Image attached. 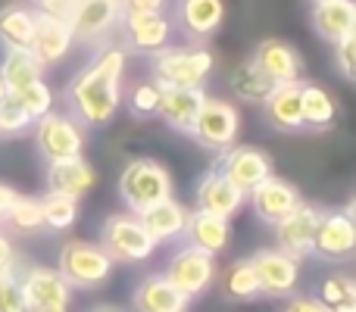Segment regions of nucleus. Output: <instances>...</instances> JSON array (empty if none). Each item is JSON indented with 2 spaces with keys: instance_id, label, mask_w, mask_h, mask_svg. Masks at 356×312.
Wrapping results in <instances>:
<instances>
[{
  "instance_id": "obj_1",
  "label": "nucleus",
  "mask_w": 356,
  "mask_h": 312,
  "mask_svg": "<svg viewBox=\"0 0 356 312\" xmlns=\"http://www.w3.org/2000/svg\"><path fill=\"white\" fill-rule=\"evenodd\" d=\"M129 54L116 41L91 50L88 63L69 79L63 100L81 129H106L122 106V75Z\"/></svg>"
},
{
  "instance_id": "obj_2",
  "label": "nucleus",
  "mask_w": 356,
  "mask_h": 312,
  "mask_svg": "<svg viewBox=\"0 0 356 312\" xmlns=\"http://www.w3.org/2000/svg\"><path fill=\"white\" fill-rule=\"evenodd\" d=\"M119 197H122L129 213H144L147 206L160 200L175 197L172 172L154 156H135L125 163L122 175H119Z\"/></svg>"
},
{
  "instance_id": "obj_3",
  "label": "nucleus",
  "mask_w": 356,
  "mask_h": 312,
  "mask_svg": "<svg viewBox=\"0 0 356 312\" xmlns=\"http://www.w3.org/2000/svg\"><path fill=\"white\" fill-rule=\"evenodd\" d=\"M216 66L209 47H191V44H169L166 50L150 56V81L160 88H203Z\"/></svg>"
},
{
  "instance_id": "obj_4",
  "label": "nucleus",
  "mask_w": 356,
  "mask_h": 312,
  "mask_svg": "<svg viewBox=\"0 0 356 312\" xmlns=\"http://www.w3.org/2000/svg\"><path fill=\"white\" fill-rule=\"evenodd\" d=\"M56 272L72 290H97L113 278V259L97 240L72 238L56 253Z\"/></svg>"
},
{
  "instance_id": "obj_5",
  "label": "nucleus",
  "mask_w": 356,
  "mask_h": 312,
  "mask_svg": "<svg viewBox=\"0 0 356 312\" xmlns=\"http://www.w3.org/2000/svg\"><path fill=\"white\" fill-rule=\"evenodd\" d=\"M100 247L104 253L113 259V265H138L147 263L150 256L156 253V240L147 234V228L141 225L135 213H113L104 219L100 225Z\"/></svg>"
},
{
  "instance_id": "obj_6",
  "label": "nucleus",
  "mask_w": 356,
  "mask_h": 312,
  "mask_svg": "<svg viewBox=\"0 0 356 312\" xmlns=\"http://www.w3.org/2000/svg\"><path fill=\"white\" fill-rule=\"evenodd\" d=\"M31 138H35V150L44 159V165L85 156V129L69 113L50 110L47 116H41L35 122Z\"/></svg>"
},
{
  "instance_id": "obj_7",
  "label": "nucleus",
  "mask_w": 356,
  "mask_h": 312,
  "mask_svg": "<svg viewBox=\"0 0 356 312\" xmlns=\"http://www.w3.org/2000/svg\"><path fill=\"white\" fill-rule=\"evenodd\" d=\"M313 256L322 263H350L356 256V200L344 209H322L313 238Z\"/></svg>"
},
{
  "instance_id": "obj_8",
  "label": "nucleus",
  "mask_w": 356,
  "mask_h": 312,
  "mask_svg": "<svg viewBox=\"0 0 356 312\" xmlns=\"http://www.w3.org/2000/svg\"><path fill=\"white\" fill-rule=\"evenodd\" d=\"M216 275H219L216 256H209V253L197 250V247H191V244H178L175 253L166 259V265H163V278H166L188 303L207 294V290L213 288Z\"/></svg>"
},
{
  "instance_id": "obj_9",
  "label": "nucleus",
  "mask_w": 356,
  "mask_h": 312,
  "mask_svg": "<svg viewBox=\"0 0 356 312\" xmlns=\"http://www.w3.org/2000/svg\"><path fill=\"white\" fill-rule=\"evenodd\" d=\"M119 22H122V3L119 0H75L69 31L72 41L88 50L116 41Z\"/></svg>"
},
{
  "instance_id": "obj_10",
  "label": "nucleus",
  "mask_w": 356,
  "mask_h": 312,
  "mask_svg": "<svg viewBox=\"0 0 356 312\" xmlns=\"http://www.w3.org/2000/svg\"><path fill=\"white\" fill-rule=\"evenodd\" d=\"M175 38L172 19L169 13H131L122 16L116 31V44L125 54H141V56H154L160 50H166Z\"/></svg>"
},
{
  "instance_id": "obj_11",
  "label": "nucleus",
  "mask_w": 356,
  "mask_h": 312,
  "mask_svg": "<svg viewBox=\"0 0 356 312\" xmlns=\"http://www.w3.org/2000/svg\"><path fill=\"white\" fill-rule=\"evenodd\" d=\"M238 131H241V113L234 104L228 100H219V97H207L197 113V122H194V138L203 150L219 156L222 150L234 147L238 144Z\"/></svg>"
},
{
  "instance_id": "obj_12",
  "label": "nucleus",
  "mask_w": 356,
  "mask_h": 312,
  "mask_svg": "<svg viewBox=\"0 0 356 312\" xmlns=\"http://www.w3.org/2000/svg\"><path fill=\"white\" fill-rule=\"evenodd\" d=\"M169 19L191 47H207L225 22V0H172Z\"/></svg>"
},
{
  "instance_id": "obj_13",
  "label": "nucleus",
  "mask_w": 356,
  "mask_h": 312,
  "mask_svg": "<svg viewBox=\"0 0 356 312\" xmlns=\"http://www.w3.org/2000/svg\"><path fill=\"white\" fill-rule=\"evenodd\" d=\"M213 169L222 172V175H225L238 190H244V194L257 190L259 184L269 181V178L275 175L272 156L266 154L263 147H257V144H234V147L222 150Z\"/></svg>"
},
{
  "instance_id": "obj_14",
  "label": "nucleus",
  "mask_w": 356,
  "mask_h": 312,
  "mask_svg": "<svg viewBox=\"0 0 356 312\" xmlns=\"http://www.w3.org/2000/svg\"><path fill=\"white\" fill-rule=\"evenodd\" d=\"M19 288H22L29 312H69L75 297V290L50 265H29L19 275Z\"/></svg>"
},
{
  "instance_id": "obj_15",
  "label": "nucleus",
  "mask_w": 356,
  "mask_h": 312,
  "mask_svg": "<svg viewBox=\"0 0 356 312\" xmlns=\"http://www.w3.org/2000/svg\"><path fill=\"white\" fill-rule=\"evenodd\" d=\"M253 275L259 281V297L266 300H291L300 284V263L282 250H257L250 256Z\"/></svg>"
},
{
  "instance_id": "obj_16",
  "label": "nucleus",
  "mask_w": 356,
  "mask_h": 312,
  "mask_svg": "<svg viewBox=\"0 0 356 312\" xmlns=\"http://www.w3.org/2000/svg\"><path fill=\"white\" fill-rule=\"evenodd\" d=\"M250 60L263 69V75L272 85H300L307 81V63H303L300 50L294 47L284 38H263V41L253 47Z\"/></svg>"
},
{
  "instance_id": "obj_17",
  "label": "nucleus",
  "mask_w": 356,
  "mask_h": 312,
  "mask_svg": "<svg viewBox=\"0 0 356 312\" xmlns=\"http://www.w3.org/2000/svg\"><path fill=\"white\" fill-rule=\"evenodd\" d=\"M322 206H313V203L303 200L300 206L294 209L291 215H284L275 228V250L288 253L291 259L303 263L307 256H313V238H316V225H319Z\"/></svg>"
},
{
  "instance_id": "obj_18",
  "label": "nucleus",
  "mask_w": 356,
  "mask_h": 312,
  "mask_svg": "<svg viewBox=\"0 0 356 312\" xmlns=\"http://www.w3.org/2000/svg\"><path fill=\"white\" fill-rule=\"evenodd\" d=\"M194 203H197V209H200V213L219 215V219L232 222V215H238L241 209H244L247 194L234 188V184L228 181L225 175H222V172L209 169V172H203V175L197 178V184H194Z\"/></svg>"
},
{
  "instance_id": "obj_19",
  "label": "nucleus",
  "mask_w": 356,
  "mask_h": 312,
  "mask_svg": "<svg viewBox=\"0 0 356 312\" xmlns=\"http://www.w3.org/2000/svg\"><path fill=\"white\" fill-rule=\"evenodd\" d=\"M247 200H250V206H253V215H257L263 225H278L284 215H291L297 206H300L303 194L291 181L272 175L269 181H263L257 190H250Z\"/></svg>"
},
{
  "instance_id": "obj_20",
  "label": "nucleus",
  "mask_w": 356,
  "mask_h": 312,
  "mask_svg": "<svg viewBox=\"0 0 356 312\" xmlns=\"http://www.w3.org/2000/svg\"><path fill=\"white\" fill-rule=\"evenodd\" d=\"M203 100H207V91H203V88H160L156 116H160L172 131L191 138Z\"/></svg>"
},
{
  "instance_id": "obj_21",
  "label": "nucleus",
  "mask_w": 356,
  "mask_h": 312,
  "mask_svg": "<svg viewBox=\"0 0 356 312\" xmlns=\"http://www.w3.org/2000/svg\"><path fill=\"white\" fill-rule=\"evenodd\" d=\"M259 106H263V119L272 131L278 135H300L303 131L300 85H275Z\"/></svg>"
},
{
  "instance_id": "obj_22",
  "label": "nucleus",
  "mask_w": 356,
  "mask_h": 312,
  "mask_svg": "<svg viewBox=\"0 0 356 312\" xmlns=\"http://www.w3.org/2000/svg\"><path fill=\"white\" fill-rule=\"evenodd\" d=\"M309 25L328 44L356 35V3L353 0H325L309 6Z\"/></svg>"
},
{
  "instance_id": "obj_23",
  "label": "nucleus",
  "mask_w": 356,
  "mask_h": 312,
  "mask_svg": "<svg viewBox=\"0 0 356 312\" xmlns=\"http://www.w3.org/2000/svg\"><path fill=\"white\" fill-rule=\"evenodd\" d=\"M181 240L191 247H197V250L209 253V256H219V253H225L228 244H232V222L194 209V213L188 215V225H184Z\"/></svg>"
},
{
  "instance_id": "obj_24",
  "label": "nucleus",
  "mask_w": 356,
  "mask_h": 312,
  "mask_svg": "<svg viewBox=\"0 0 356 312\" xmlns=\"http://www.w3.org/2000/svg\"><path fill=\"white\" fill-rule=\"evenodd\" d=\"M188 215H191V209L184 206V203H178L175 197H169V200H160V203H154V206H147L144 213H138V219H141V225L147 228V234L156 240V247H160V244L181 240Z\"/></svg>"
},
{
  "instance_id": "obj_25",
  "label": "nucleus",
  "mask_w": 356,
  "mask_h": 312,
  "mask_svg": "<svg viewBox=\"0 0 356 312\" xmlns=\"http://www.w3.org/2000/svg\"><path fill=\"white\" fill-rule=\"evenodd\" d=\"M44 181H47L50 194H63V197H72V200H81V197L97 184V172H94V165L88 163L85 156H79V159H66V163L47 165Z\"/></svg>"
},
{
  "instance_id": "obj_26",
  "label": "nucleus",
  "mask_w": 356,
  "mask_h": 312,
  "mask_svg": "<svg viewBox=\"0 0 356 312\" xmlns=\"http://www.w3.org/2000/svg\"><path fill=\"white\" fill-rule=\"evenodd\" d=\"M131 306L135 312H184L188 300L163 278V272H150L131 290Z\"/></svg>"
},
{
  "instance_id": "obj_27",
  "label": "nucleus",
  "mask_w": 356,
  "mask_h": 312,
  "mask_svg": "<svg viewBox=\"0 0 356 312\" xmlns=\"http://www.w3.org/2000/svg\"><path fill=\"white\" fill-rule=\"evenodd\" d=\"M38 16V13H35ZM75 47L72 31L66 22H56V19L38 16L35 19V38H31V54L41 60L44 69L56 66V63L66 60V54Z\"/></svg>"
},
{
  "instance_id": "obj_28",
  "label": "nucleus",
  "mask_w": 356,
  "mask_h": 312,
  "mask_svg": "<svg viewBox=\"0 0 356 312\" xmlns=\"http://www.w3.org/2000/svg\"><path fill=\"white\" fill-rule=\"evenodd\" d=\"M303 131H328L338 122V100L316 81H300Z\"/></svg>"
},
{
  "instance_id": "obj_29",
  "label": "nucleus",
  "mask_w": 356,
  "mask_h": 312,
  "mask_svg": "<svg viewBox=\"0 0 356 312\" xmlns=\"http://www.w3.org/2000/svg\"><path fill=\"white\" fill-rule=\"evenodd\" d=\"M35 19L38 16L29 3L0 6V47L3 50H31Z\"/></svg>"
},
{
  "instance_id": "obj_30",
  "label": "nucleus",
  "mask_w": 356,
  "mask_h": 312,
  "mask_svg": "<svg viewBox=\"0 0 356 312\" xmlns=\"http://www.w3.org/2000/svg\"><path fill=\"white\" fill-rule=\"evenodd\" d=\"M228 88H232V97H234V100L259 106L266 97H269V91H272L275 85H272V81L263 75V69H259L257 63L247 56V60H241L238 66L228 72Z\"/></svg>"
},
{
  "instance_id": "obj_31",
  "label": "nucleus",
  "mask_w": 356,
  "mask_h": 312,
  "mask_svg": "<svg viewBox=\"0 0 356 312\" xmlns=\"http://www.w3.org/2000/svg\"><path fill=\"white\" fill-rule=\"evenodd\" d=\"M47 69L41 66L31 50H3V60H0V79L6 85V94L19 91V88L31 85V81H41Z\"/></svg>"
},
{
  "instance_id": "obj_32",
  "label": "nucleus",
  "mask_w": 356,
  "mask_h": 312,
  "mask_svg": "<svg viewBox=\"0 0 356 312\" xmlns=\"http://www.w3.org/2000/svg\"><path fill=\"white\" fill-rule=\"evenodd\" d=\"M0 231L16 234V238H31V234L44 231V215H41V200L31 194H19L13 200L10 213L0 219Z\"/></svg>"
},
{
  "instance_id": "obj_33",
  "label": "nucleus",
  "mask_w": 356,
  "mask_h": 312,
  "mask_svg": "<svg viewBox=\"0 0 356 312\" xmlns=\"http://www.w3.org/2000/svg\"><path fill=\"white\" fill-rule=\"evenodd\" d=\"M222 284V294L234 303H253L259 300V281L253 275L250 259H234L232 265L222 269V275H216Z\"/></svg>"
},
{
  "instance_id": "obj_34",
  "label": "nucleus",
  "mask_w": 356,
  "mask_h": 312,
  "mask_svg": "<svg viewBox=\"0 0 356 312\" xmlns=\"http://www.w3.org/2000/svg\"><path fill=\"white\" fill-rule=\"evenodd\" d=\"M313 297L328 312H356V278L344 275V272H332L319 281Z\"/></svg>"
},
{
  "instance_id": "obj_35",
  "label": "nucleus",
  "mask_w": 356,
  "mask_h": 312,
  "mask_svg": "<svg viewBox=\"0 0 356 312\" xmlns=\"http://www.w3.org/2000/svg\"><path fill=\"white\" fill-rule=\"evenodd\" d=\"M38 200H41V215L47 231H69L79 222V200H72V197L44 190Z\"/></svg>"
},
{
  "instance_id": "obj_36",
  "label": "nucleus",
  "mask_w": 356,
  "mask_h": 312,
  "mask_svg": "<svg viewBox=\"0 0 356 312\" xmlns=\"http://www.w3.org/2000/svg\"><path fill=\"white\" fill-rule=\"evenodd\" d=\"M10 97L16 100L19 106H22L25 113H29L31 119H41V116H47L50 110H54V104H56V97H54V88L47 85V81H31V85H25V88H19V91H10Z\"/></svg>"
},
{
  "instance_id": "obj_37",
  "label": "nucleus",
  "mask_w": 356,
  "mask_h": 312,
  "mask_svg": "<svg viewBox=\"0 0 356 312\" xmlns=\"http://www.w3.org/2000/svg\"><path fill=\"white\" fill-rule=\"evenodd\" d=\"M31 129H35V119L6 94V97L0 100V141H13V138L31 135Z\"/></svg>"
},
{
  "instance_id": "obj_38",
  "label": "nucleus",
  "mask_w": 356,
  "mask_h": 312,
  "mask_svg": "<svg viewBox=\"0 0 356 312\" xmlns=\"http://www.w3.org/2000/svg\"><path fill=\"white\" fill-rule=\"evenodd\" d=\"M129 113L135 119H150L156 116V106H160V85L156 81H138L135 88L129 91Z\"/></svg>"
},
{
  "instance_id": "obj_39",
  "label": "nucleus",
  "mask_w": 356,
  "mask_h": 312,
  "mask_svg": "<svg viewBox=\"0 0 356 312\" xmlns=\"http://www.w3.org/2000/svg\"><path fill=\"white\" fill-rule=\"evenodd\" d=\"M0 312H29L22 288H19V272L16 269L0 272Z\"/></svg>"
},
{
  "instance_id": "obj_40",
  "label": "nucleus",
  "mask_w": 356,
  "mask_h": 312,
  "mask_svg": "<svg viewBox=\"0 0 356 312\" xmlns=\"http://www.w3.org/2000/svg\"><path fill=\"white\" fill-rule=\"evenodd\" d=\"M332 63L344 81L356 79V35L341 38L338 44H332Z\"/></svg>"
},
{
  "instance_id": "obj_41",
  "label": "nucleus",
  "mask_w": 356,
  "mask_h": 312,
  "mask_svg": "<svg viewBox=\"0 0 356 312\" xmlns=\"http://www.w3.org/2000/svg\"><path fill=\"white\" fill-rule=\"evenodd\" d=\"M31 10L38 16H47V19H56V22H66L72 19V10H75V0H31Z\"/></svg>"
},
{
  "instance_id": "obj_42",
  "label": "nucleus",
  "mask_w": 356,
  "mask_h": 312,
  "mask_svg": "<svg viewBox=\"0 0 356 312\" xmlns=\"http://www.w3.org/2000/svg\"><path fill=\"white\" fill-rule=\"evenodd\" d=\"M172 0H122V16L131 13H166V6Z\"/></svg>"
},
{
  "instance_id": "obj_43",
  "label": "nucleus",
  "mask_w": 356,
  "mask_h": 312,
  "mask_svg": "<svg viewBox=\"0 0 356 312\" xmlns=\"http://www.w3.org/2000/svg\"><path fill=\"white\" fill-rule=\"evenodd\" d=\"M282 312H328V309L322 306L313 294H294L288 303H284Z\"/></svg>"
},
{
  "instance_id": "obj_44",
  "label": "nucleus",
  "mask_w": 356,
  "mask_h": 312,
  "mask_svg": "<svg viewBox=\"0 0 356 312\" xmlns=\"http://www.w3.org/2000/svg\"><path fill=\"white\" fill-rule=\"evenodd\" d=\"M16 259L19 256H16V244H13V238L0 231V272L16 269Z\"/></svg>"
},
{
  "instance_id": "obj_45",
  "label": "nucleus",
  "mask_w": 356,
  "mask_h": 312,
  "mask_svg": "<svg viewBox=\"0 0 356 312\" xmlns=\"http://www.w3.org/2000/svg\"><path fill=\"white\" fill-rule=\"evenodd\" d=\"M19 197V190L16 188H10V184H3L0 181V219H3L6 213H10V206H13V200Z\"/></svg>"
},
{
  "instance_id": "obj_46",
  "label": "nucleus",
  "mask_w": 356,
  "mask_h": 312,
  "mask_svg": "<svg viewBox=\"0 0 356 312\" xmlns=\"http://www.w3.org/2000/svg\"><path fill=\"white\" fill-rule=\"evenodd\" d=\"M91 312H122L119 306H113V303H100V306H94Z\"/></svg>"
},
{
  "instance_id": "obj_47",
  "label": "nucleus",
  "mask_w": 356,
  "mask_h": 312,
  "mask_svg": "<svg viewBox=\"0 0 356 312\" xmlns=\"http://www.w3.org/2000/svg\"><path fill=\"white\" fill-rule=\"evenodd\" d=\"M6 97V85H3V79H0V100Z\"/></svg>"
},
{
  "instance_id": "obj_48",
  "label": "nucleus",
  "mask_w": 356,
  "mask_h": 312,
  "mask_svg": "<svg viewBox=\"0 0 356 312\" xmlns=\"http://www.w3.org/2000/svg\"><path fill=\"white\" fill-rule=\"evenodd\" d=\"M313 3H325V0H309V6H313Z\"/></svg>"
},
{
  "instance_id": "obj_49",
  "label": "nucleus",
  "mask_w": 356,
  "mask_h": 312,
  "mask_svg": "<svg viewBox=\"0 0 356 312\" xmlns=\"http://www.w3.org/2000/svg\"><path fill=\"white\" fill-rule=\"evenodd\" d=\"M119 3H122V0H119Z\"/></svg>"
}]
</instances>
